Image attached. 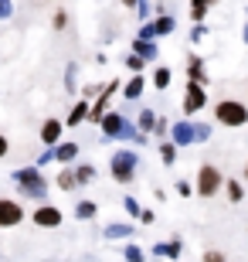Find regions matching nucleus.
Returning a JSON list of instances; mask_svg holds the SVG:
<instances>
[{
    "label": "nucleus",
    "mask_w": 248,
    "mask_h": 262,
    "mask_svg": "<svg viewBox=\"0 0 248 262\" xmlns=\"http://www.w3.org/2000/svg\"><path fill=\"white\" fill-rule=\"evenodd\" d=\"M14 181H17V191L24 198H31V201L44 204V198H48V181H44V174H41V167H17L14 170Z\"/></svg>",
    "instance_id": "obj_1"
},
{
    "label": "nucleus",
    "mask_w": 248,
    "mask_h": 262,
    "mask_svg": "<svg viewBox=\"0 0 248 262\" xmlns=\"http://www.w3.org/2000/svg\"><path fill=\"white\" fill-rule=\"evenodd\" d=\"M99 129H102L105 140H136V123H129V119L119 113V109H109L102 119H99Z\"/></svg>",
    "instance_id": "obj_2"
},
{
    "label": "nucleus",
    "mask_w": 248,
    "mask_h": 262,
    "mask_svg": "<svg viewBox=\"0 0 248 262\" xmlns=\"http://www.w3.org/2000/svg\"><path fill=\"white\" fill-rule=\"evenodd\" d=\"M136 167H140V154H136V150H116V154L109 157V174H112V181H119V184H133Z\"/></svg>",
    "instance_id": "obj_3"
},
{
    "label": "nucleus",
    "mask_w": 248,
    "mask_h": 262,
    "mask_svg": "<svg viewBox=\"0 0 248 262\" xmlns=\"http://www.w3.org/2000/svg\"><path fill=\"white\" fill-rule=\"evenodd\" d=\"M214 119H218L221 126H248V106L245 102H238V99H221L218 106H214Z\"/></svg>",
    "instance_id": "obj_4"
},
{
    "label": "nucleus",
    "mask_w": 248,
    "mask_h": 262,
    "mask_svg": "<svg viewBox=\"0 0 248 262\" xmlns=\"http://www.w3.org/2000/svg\"><path fill=\"white\" fill-rule=\"evenodd\" d=\"M224 187V174H221L214 164H204V167H197V181H194V194H200V198H214Z\"/></svg>",
    "instance_id": "obj_5"
},
{
    "label": "nucleus",
    "mask_w": 248,
    "mask_h": 262,
    "mask_svg": "<svg viewBox=\"0 0 248 262\" xmlns=\"http://www.w3.org/2000/svg\"><path fill=\"white\" fill-rule=\"evenodd\" d=\"M24 222V204L17 198H0V228H17Z\"/></svg>",
    "instance_id": "obj_6"
},
{
    "label": "nucleus",
    "mask_w": 248,
    "mask_h": 262,
    "mask_svg": "<svg viewBox=\"0 0 248 262\" xmlns=\"http://www.w3.org/2000/svg\"><path fill=\"white\" fill-rule=\"evenodd\" d=\"M204 106H208V92H204V85L187 82V89H184V113H187V116H197Z\"/></svg>",
    "instance_id": "obj_7"
},
{
    "label": "nucleus",
    "mask_w": 248,
    "mask_h": 262,
    "mask_svg": "<svg viewBox=\"0 0 248 262\" xmlns=\"http://www.w3.org/2000/svg\"><path fill=\"white\" fill-rule=\"evenodd\" d=\"M31 222L38 225V228H58V225L65 222V214H61V208H55V204H38V208L31 211Z\"/></svg>",
    "instance_id": "obj_8"
},
{
    "label": "nucleus",
    "mask_w": 248,
    "mask_h": 262,
    "mask_svg": "<svg viewBox=\"0 0 248 262\" xmlns=\"http://www.w3.org/2000/svg\"><path fill=\"white\" fill-rule=\"evenodd\" d=\"M167 140H173L177 146H191L194 143V123L191 119H177L170 126V136H167Z\"/></svg>",
    "instance_id": "obj_9"
},
{
    "label": "nucleus",
    "mask_w": 248,
    "mask_h": 262,
    "mask_svg": "<svg viewBox=\"0 0 248 262\" xmlns=\"http://www.w3.org/2000/svg\"><path fill=\"white\" fill-rule=\"evenodd\" d=\"M61 133H65V123L61 119H44L41 123V143L44 146H58L61 143Z\"/></svg>",
    "instance_id": "obj_10"
},
{
    "label": "nucleus",
    "mask_w": 248,
    "mask_h": 262,
    "mask_svg": "<svg viewBox=\"0 0 248 262\" xmlns=\"http://www.w3.org/2000/svg\"><path fill=\"white\" fill-rule=\"evenodd\" d=\"M187 82H197V85H208V65L197 58V55H191L187 58Z\"/></svg>",
    "instance_id": "obj_11"
},
{
    "label": "nucleus",
    "mask_w": 248,
    "mask_h": 262,
    "mask_svg": "<svg viewBox=\"0 0 248 262\" xmlns=\"http://www.w3.org/2000/svg\"><path fill=\"white\" fill-rule=\"evenodd\" d=\"M51 154H55V160H58V164H72V160H75V157H78V143H72V140H61V143H58V146H51Z\"/></svg>",
    "instance_id": "obj_12"
},
{
    "label": "nucleus",
    "mask_w": 248,
    "mask_h": 262,
    "mask_svg": "<svg viewBox=\"0 0 248 262\" xmlns=\"http://www.w3.org/2000/svg\"><path fill=\"white\" fill-rule=\"evenodd\" d=\"M143 89H146V75L140 72V75H133V78L123 85V99H126V102H136V99L143 96Z\"/></svg>",
    "instance_id": "obj_13"
},
{
    "label": "nucleus",
    "mask_w": 248,
    "mask_h": 262,
    "mask_svg": "<svg viewBox=\"0 0 248 262\" xmlns=\"http://www.w3.org/2000/svg\"><path fill=\"white\" fill-rule=\"evenodd\" d=\"M184 242L181 238H170V242H156L153 245V255H163V259H181Z\"/></svg>",
    "instance_id": "obj_14"
},
{
    "label": "nucleus",
    "mask_w": 248,
    "mask_h": 262,
    "mask_svg": "<svg viewBox=\"0 0 248 262\" xmlns=\"http://www.w3.org/2000/svg\"><path fill=\"white\" fill-rule=\"evenodd\" d=\"M133 55H140L143 61H156V58H160V48H156V41L136 38V41H133Z\"/></svg>",
    "instance_id": "obj_15"
},
{
    "label": "nucleus",
    "mask_w": 248,
    "mask_h": 262,
    "mask_svg": "<svg viewBox=\"0 0 248 262\" xmlns=\"http://www.w3.org/2000/svg\"><path fill=\"white\" fill-rule=\"evenodd\" d=\"M88 119V99H78L75 106H72V113H68L65 126H78V123H85Z\"/></svg>",
    "instance_id": "obj_16"
},
{
    "label": "nucleus",
    "mask_w": 248,
    "mask_h": 262,
    "mask_svg": "<svg viewBox=\"0 0 248 262\" xmlns=\"http://www.w3.org/2000/svg\"><path fill=\"white\" fill-rule=\"evenodd\" d=\"M105 238H109V242H116V238H133V225H126V222L105 225Z\"/></svg>",
    "instance_id": "obj_17"
},
{
    "label": "nucleus",
    "mask_w": 248,
    "mask_h": 262,
    "mask_svg": "<svg viewBox=\"0 0 248 262\" xmlns=\"http://www.w3.org/2000/svg\"><path fill=\"white\" fill-rule=\"evenodd\" d=\"M150 24H153V31H156V38H163V34H173V28H177V20H173L170 14H160V17H153Z\"/></svg>",
    "instance_id": "obj_18"
},
{
    "label": "nucleus",
    "mask_w": 248,
    "mask_h": 262,
    "mask_svg": "<svg viewBox=\"0 0 248 262\" xmlns=\"http://www.w3.org/2000/svg\"><path fill=\"white\" fill-rule=\"evenodd\" d=\"M150 82H153V89H160V92H163V89H170V82H173V72H170L167 65L153 68V78H150Z\"/></svg>",
    "instance_id": "obj_19"
},
{
    "label": "nucleus",
    "mask_w": 248,
    "mask_h": 262,
    "mask_svg": "<svg viewBox=\"0 0 248 262\" xmlns=\"http://www.w3.org/2000/svg\"><path fill=\"white\" fill-rule=\"evenodd\" d=\"M177 150H181V146L173 143V140H163V143H160V160H163V167H173V164H177Z\"/></svg>",
    "instance_id": "obj_20"
},
{
    "label": "nucleus",
    "mask_w": 248,
    "mask_h": 262,
    "mask_svg": "<svg viewBox=\"0 0 248 262\" xmlns=\"http://www.w3.org/2000/svg\"><path fill=\"white\" fill-rule=\"evenodd\" d=\"M218 0H191V17H194V24H200V20L208 17V7H214Z\"/></svg>",
    "instance_id": "obj_21"
},
{
    "label": "nucleus",
    "mask_w": 248,
    "mask_h": 262,
    "mask_svg": "<svg viewBox=\"0 0 248 262\" xmlns=\"http://www.w3.org/2000/svg\"><path fill=\"white\" fill-rule=\"evenodd\" d=\"M92 181H96V167L92 164H78L75 167V184L85 187V184H92Z\"/></svg>",
    "instance_id": "obj_22"
},
{
    "label": "nucleus",
    "mask_w": 248,
    "mask_h": 262,
    "mask_svg": "<svg viewBox=\"0 0 248 262\" xmlns=\"http://www.w3.org/2000/svg\"><path fill=\"white\" fill-rule=\"evenodd\" d=\"M99 214V204L96 201H78L75 204V218H82V222H92Z\"/></svg>",
    "instance_id": "obj_23"
},
{
    "label": "nucleus",
    "mask_w": 248,
    "mask_h": 262,
    "mask_svg": "<svg viewBox=\"0 0 248 262\" xmlns=\"http://www.w3.org/2000/svg\"><path fill=\"white\" fill-rule=\"evenodd\" d=\"M55 184H58V191H75V170H72V167H61V174H58V181H55Z\"/></svg>",
    "instance_id": "obj_24"
},
{
    "label": "nucleus",
    "mask_w": 248,
    "mask_h": 262,
    "mask_svg": "<svg viewBox=\"0 0 248 262\" xmlns=\"http://www.w3.org/2000/svg\"><path fill=\"white\" fill-rule=\"evenodd\" d=\"M153 123H156V113H153V109H143V113H140V119H136V129L150 136L153 133Z\"/></svg>",
    "instance_id": "obj_25"
},
{
    "label": "nucleus",
    "mask_w": 248,
    "mask_h": 262,
    "mask_svg": "<svg viewBox=\"0 0 248 262\" xmlns=\"http://www.w3.org/2000/svg\"><path fill=\"white\" fill-rule=\"evenodd\" d=\"M241 198H245V184H241V181H231V177H228V201L238 204Z\"/></svg>",
    "instance_id": "obj_26"
},
{
    "label": "nucleus",
    "mask_w": 248,
    "mask_h": 262,
    "mask_svg": "<svg viewBox=\"0 0 248 262\" xmlns=\"http://www.w3.org/2000/svg\"><path fill=\"white\" fill-rule=\"evenodd\" d=\"M211 140V123H194V143H208Z\"/></svg>",
    "instance_id": "obj_27"
},
{
    "label": "nucleus",
    "mask_w": 248,
    "mask_h": 262,
    "mask_svg": "<svg viewBox=\"0 0 248 262\" xmlns=\"http://www.w3.org/2000/svg\"><path fill=\"white\" fill-rule=\"evenodd\" d=\"M143 65H146V61L140 58V55H126V68H129L133 75H140V72H143Z\"/></svg>",
    "instance_id": "obj_28"
},
{
    "label": "nucleus",
    "mask_w": 248,
    "mask_h": 262,
    "mask_svg": "<svg viewBox=\"0 0 248 262\" xmlns=\"http://www.w3.org/2000/svg\"><path fill=\"white\" fill-rule=\"evenodd\" d=\"M123 255H126V262H143V249L140 245H126Z\"/></svg>",
    "instance_id": "obj_29"
},
{
    "label": "nucleus",
    "mask_w": 248,
    "mask_h": 262,
    "mask_svg": "<svg viewBox=\"0 0 248 262\" xmlns=\"http://www.w3.org/2000/svg\"><path fill=\"white\" fill-rule=\"evenodd\" d=\"M153 133H156V136H163V140H167V136H170V123H167V119H163V116H156V123H153Z\"/></svg>",
    "instance_id": "obj_30"
},
{
    "label": "nucleus",
    "mask_w": 248,
    "mask_h": 262,
    "mask_svg": "<svg viewBox=\"0 0 248 262\" xmlns=\"http://www.w3.org/2000/svg\"><path fill=\"white\" fill-rule=\"evenodd\" d=\"M123 208H126V214H136V218H140V211H143L136 198H123Z\"/></svg>",
    "instance_id": "obj_31"
},
{
    "label": "nucleus",
    "mask_w": 248,
    "mask_h": 262,
    "mask_svg": "<svg viewBox=\"0 0 248 262\" xmlns=\"http://www.w3.org/2000/svg\"><path fill=\"white\" fill-rule=\"evenodd\" d=\"M177 194L181 198H194V184L191 181H177Z\"/></svg>",
    "instance_id": "obj_32"
},
{
    "label": "nucleus",
    "mask_w": 248,
    "mask_h": 262,
    "mask_svg": "<svg viewBox=\"0 0 248 262\" xmlns=\"http://www.w3.org/2000/svg\"><path fill=\"white\" fill-rule=\"evenodd\" d=\"M204 34H208V28H204V24H194V28H191V45H197Z\"/></svg>",
    "instance_id": "obj_33"
},
{
    "label": "nucleus",
    "mask_w": 248,
    "mask_h": 262,
    "mask_svg": "<svg viewBox=\"0 0 248 262\" xmlns=\"http://www.w3.org/2000/svg\"><path fill=\"white\" fill-rule=\"evenodd\" d=\"M68 28V14H65V10H58V14H55V31H65Z\"/></svg>",
    "instance_id": "obj_34"
},
{
    "label": "nucleus",
    "mask_w": 248,
    "mask_h": 262,
    "mask_svg": "<svg viewBox=\"0 0 248 262\" xmlns=\"http://www.w3.org/2000/svg\"><path fill=\"white\" fill-rule=\"evenodd\" d=\"M10 14H14V4L10 0H0V20H7Z\"/></svg>",
    "instance_id": "obj_35"
},
{
    "label": "nucleus",
    "mask_w": 248,
    "mask_h": 262,
    "mask_svg": "<svg viewBox=\"0 0 248 262\" xmlns=\"http://www.w3.org/2000/svg\"><path fill=\"white\" fill-rule=\"evenodd\" d=\"M65 89L75 92V65H68V78H65Z\"/></svg>",
    "instance_id": "obj_36"
},
{
    "label": "nucleus",
    "mask_w": 248,
    "mask_h": 262,
    "mask_svg": "<svg viewBox=\"0 0 248 262\" xmlns=\"http://www.w3.org/2000/svg\"><path fill=\"white\" fill-rule=\"evenodd\" d=\"M140 222H143V225H153V222H156V214H153L150 208H143V211H140Z\"/></svg>",
    "instance_id": "obj_37"
},
{
    "label": "nucleus",
    "mask_w": 248,
    "mask_h": 262,
    "mask_svg": "<svg viewBox=\"0 0 248 262\" xmlns=\"http://www.w3.org/2000/svg\"><path fill=\"white\" fill-rule=\"evenodd\" d=\"M204 262H224V255H221V252H214V249H211V252H204Z\"/></svg>",
    "instance_id": "obj_38"
},
{
    "label": "nucleus",
    "mask_w": 248,
    "mask_h": 262,
    "mask_svg": "<svg viewBox=\"0 0 248 262\" xmlns=\"http://www.w3.org/2000/svg\"><path fill=\"white\" fill-rule=\"evenodd\" d=\"M99 92H102L99 85H85V89H82V99H88V96H99Z\"/></svg>",
    "instance_id": "obj_39"
},
{
    "label": "nucleus",
    "mask_w": 248,
    "mask_h": 262,
    "mask_svg": "<svg viewBox=\"0 0 248 262\" xmlns=\"http://www.w3.org/2000/svg\"><path fill=\"white\" fill-rule=\"evenodd\" d=\"M7 150H10V143H7V136L0 133V157H7Z\"/></svg>",
    "instance_id": "obj_40"
},
{
    "label": "nucleus",
    "mask_w": 248,
    "mask_h": 262,
    "mask_svg": "<svg viewBox=\"0 0 248 262\" xmlns=\"http://www.w3.org/2000/svg\"><path fill=\"white\" fill-rule=\"evenodd\" d=\"M241 41H245V45H248V24H245V28H241Z\"/></svg>",
    "instance_id": "obj_41"
},
{
    "label": "nucleus",
    "mask_w": 248,
    "mask_h": 262,
    "mask_svg": "<svg viewBox=\"0 0 248 262\" xmlns=\"http://www.w3.org/2000/svg\"><path fill=\"white\" fill-rule=\"evenodd\" d=\"M123 4H126V7H136V0H123Z\"/></svg>",
    "instance_id": "obj_42"
},
{
    "label": "nucleus",
    "mask_w": 248,
    "mask_h": 262,
    "mask_svg": "<svg viewBox=\"0 0 248 262\" xmlns=\"http://www.w3.org/2000/svg\"><path fill=\"white\" fill-rule=\"evenodd\" d=\"M245 184H248V164H245Z\"/></svg>",
    "instance_id": "obj_43"
}]
</instances>
